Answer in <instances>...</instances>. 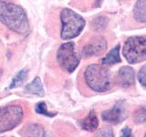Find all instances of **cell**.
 Masks as SVG:
<instances>
[{
  "mask_svg": "<svg viewBox=\"0 0 146 137\" xmlns=\"http://www.w3.org/2000/svg\"><path fill=\"white\" fill-rule=\"evenodd\" d=\"M0 20L9 29L17 34L26 35L29 32L27 14L17 4L0 0Z\"/></svg>",
  "mask_w": 146,
  "mask_h": 137,
  "instance_id": "6da1fadb",
  "label": "cell"
},
{
  "mask_svg": "<svg viewBox=\"0 0 146 137\" xmlns=\"http://www.w3.org/2000/svg\"><path fill=\"white\" fill-rule=\"evenodd\" d=\"M84 79L89 88L97 92L107 91L112 86L111 72L107 68L100 64H90L87 67Z\"/></svg>",
  "mask_w": 146,
  "mask_h": 137,
  "instance_id": "7a4b0ae2",
  "label": "cell"
},
{
  "mask_svg": "<svg viewBox=\"0 0 146 137\" xmlns=\"http://www.w3.org/2000/svg\"><path fill=\"white\" fill-rule=\"evenodd\" d=\"M61 32L63 39H72L79 36L83 30L86 21L80 15L68 8H64L60 12Z\"/></svg>",
  "mask_w": 146,
  "mask_h": 137,
  "instance_id": "3957f363",
  "label": "cell"
},
{
  "mask_svg": "<svg viewBox=\"0 0 146 137\" xmlns=\"http://www.w3.org/2000/svg\"><path fill=\"white\" fill-rule=\"evenodd\" d=\"M125 59L130 64L146 61V37L132 36L127 39L122 49Z\"/></svg>",
  "mask_w": 146,
  "mask_h": 137,
  "instance_id": "277c9868",
  "label": "cell"
},
{
  "mask_svg": "<svg viewBox=\"0 0 146 137\" xmlns=\"http://www.w3.org/2000/svg\"><path fill=\"white\" fill-rule=\"evenodd\" d=\"M57 61L64 70L68 73L74 71L80 61V55L76 50L75 44L73 42L61 44L57 52Z\"/></svg>",
  "mask_w": 146,
  "mask_h": 137,
  "instance_id": "5b68a950",
  "label": "cell"
},
{
  "mask_svg": "<svg viewBox=\"0 0 146 137\" xmlns=\"http://www.w3.org/2000/svg\"><path fill=\"white\" fill-rule=\"evenodd\" d=\"M24 112L19 105H7L0 107V134L8 132L21 122Z\"/></svg>",
  "mask_w": 146,
  "mask_h": 137,
  "instance_id": "8992f818",
  "label": "cell"
},
{
  "mask_svg": "<svg viewBox=\"0 0 146 137\" xmlns=\"http://www.w3.org/2000/svg\"><path fill=\"white\" fill-rule=\"evenodd\" d=\"M127 117V108L124 100H118L113 107L102 113V118L104 122L111 124H119Z\"/></svg>",
  "mask_w": 146,
  "mask_h": 137,
  "instance_id": "52a82bcc",
  "label": "cell"
},
{
  "mask_svg": "<svg viewBox=\"0 0 146 137\" xmlns=\"http://www.w3.org/2000/svg\"><path fill=\"white\" fill-rule=\"evenodd\" d=\"M107 49V41L103 37H96L87 43L83 49L82 55L85 58H90L94 56H99L102 54Z\"/></svg>",
  "mask_w": 146,
  "mask_h": 137,
  "instance_id": "ba28073f",
  "label": "cell"
},
{
  "mask_svg": "<svg viewBox=\"0 0 146 137\" xmlns=\"http://www.w3.org/2000/svg\"><path fill=\"white\" fill-rule=\"evenodd\" d=\"M118 81L123 88H130L135 84V72L130 66L121 67L118 72Z\"/></svg>",
  "mask_w": 146,
  "mask_h": 137,
  "instance_id": "9c48e42d",
  "label": "cell"
},
{
  "mask_svg": "<svg viewBox=\"0 0 146 137\" xmlns=\"http://www.w3.org/2000/svg\"><path fill=\"white\" fill-rule=\"evenodd\" d=\"M79 125L83 130L88 132H93L97 130L99 126V120L94 110H91L85 118L79 121Z\"/></svg>",
  "mask_w": 146,
  "mask_h": 137,
  "instance_id": "30bf717a",
  "label": "cell"
},
{
  "mask_svg": "<svg viewBox=\"0 0 146 137\" xmlns=\"http://www.w3.org/2000/svg\"><path fill=\"white\" fill-rule=\"evenodd\" d=\"M18 134L21 137H43L45 132L41 125L36 123H29L23 126Z\"/></svg>",
  "mask_w": 146,
  "mask_h": 137,
  "instance_id": "8fae6325",
  "label": "cell"
},
{
  "mask_svg": "<svg viewBox=\"0 0 146 137\" xmlns=\"http://www.w3.org/2000/svg\"><path fill=\"white\" fill-rule=\"evenodd\" d=\"M25 92L29 94H35L39 97H43L45 95V90L43 88V84L39 77H36L30 83L27 84L25 87Z\"/></svg>",
  "mask_w": 146,
  "mask_h": 137,
  "instance_id": "7c38bea8",
  "label": "cell"
},
{
  "mask_svg": "<svg viewBox=\"0 0 146 137\" xmlns=\"http://www.w3.org/2000/svg\"><path fill=\"white\" fill-rule=\"evenodd\" d=\"M121 61V59L120 55V44H118L112 49L110 50V52L102 59V65L105 66H111L114 64L120 63Z\"/></svg>",
  "mask_w": 146,
  "mask_h": 137,
  "instance_id": "4fadbf2b",
  "label": "cell"
},
{
  "mask_svg": "<svg viewBox=\"0 0 146 137\" xmlns=\"http://www.w3.org/2000/svg\"><path fill=\"white\" fill-rule=\"evenodd\" d=\"M133 18L140 23H146V0L137 1L133 7Z\"/></svg>",
  "mask_w": 146,
  "mask_h": 137,
  "instance_id": "5bb4252c",
  "label": "cell"
},
{
  "mask_svg": "<svg viewBox=\"0 0 146 137\" xmlns=\"http://www.w3.org/2000/svg\"><path fill=\"white\" fill-rule=\"evenodd\" d=\"M27 74H29V70H27V68H23V70H21L15 77L13 78V80L10 82V85H9V89H15L17 87L20 86L27 79Z\"/></svg>",
  "mask_w": 146,
  "mask_h": 137,
  "instance_id": "9a60e30c",
  "label": "cell"
},
{
  "mask_svg": "<svg viewBox=\"0 0 146 137\" xmlns=\"http://www.w3.org/2000/svg\"><path fill=\"white\" fill-rule=\"evenodd\" d=\"M132 119L136 124H141V123L146 122V106L137 108L132 114Z\"/></svg>",
  "mask_w": 146,
  "mask_h": 137,
  "instance_id": "2e32d148",
  "label": "cell"
},
{
  "mask_svg": "<svg viewBox=\"0 0 146 137\" xmlns=\"http://www.w3.org/2000/svg\"><path fill=\"white\" fill-rule=\"evenodd\" d=\"M35 112L38 114H41V115L47 116V117H54L57 115L56 112H51L48 110L47 104H46L44 102H39L36 104L35 106Z\"/></svg>",
  "mask_w": 146,
  "mask_h": 137,
  "instance_id": "e0dca14e",
  "label": "cell"
},
{
  "mask_svg": "<svg viewBox=\"0 0 146 137\" xmlns=\"http://www.w3.org/2000/svg\"><path fill=\"white\" fill-rule=\"evenodd\" d=\"M108 24V19L106 17L104 16H100L98 17H96L95 19L92 21L91 25H92V27L95 30H102L106 27Z\"/></svg>",
  "mask_w": 146,
  "mask_h": 137,
  "instance_id": "ac0fdd59",
  "label": "cell"
},
{
  "mask_svg": "<svg viewBox=\"0 0 146 137\" xmlns=\"http://www.w3.org/2000/svg\"><path fill=\"white\" fill-rule=\"evenodd\" d=\"M95 137H114V134L111 128L104 127L96 134Z\"/></svg>",
  "mask_w": 146,
  "mask_h": 137,
  "instance_id": "d6986e66",
  "label": "cell"
},
{
  "mask_svg": "<svg viewBox=\"0 0 146 137\" xmlns=\"http://www.w3.org/2000/svg\"><path fill=\"white\" fill-rule=\"evenodd\" d=\"M138 80L140 83L146 88V65L143 66L138 72Z\"/></svg>",
  "mask_w": 146,
  "mask_h": 137,
  "instance_id": "ffe728a7",
  "label": "cell"
},
{
  "mask_svg": "<svg viewBox=\"0 0 146 137\" xmlns=\"http://www.w3.org/2000/svg\"><path fill=\"white\" fill-rule=\"evenodd\" d=\"M120 137H134V136H133V134H132V131L130 129L129 127L126 126L121 131Z\"/></svg>",
  "mask_w": 146,
  "mask_h": 137,
  "instance_id": "44dd1931",
  "label": "cell"
},
{
  "mask_svg": "<svg viewBox=\"0 0 146 137\" xmlns=\"http://www.w3.org/2000/svg\"><path fill=\"white\" fill-rule=\"evenodd\" d=\"M43 137H53L52 135H50V134H44Z\"/></svg>",
  "mask_w": 146,
  "mask_h": 137,
  "instance_id": "7402d4cb",
  "label": "cell"
},
{
  "mask_svg": "<svg viewBox=\"0 0 146 137\" xmlns=\"http://www.w3.org/2000/svg\"><path fill=\"white\" fill-rule=\"evenodd\" d=\"M2 73H3L2 70H0V77H1V76H2Z\"/></svg>",
  "mask_w": 146,
  "mask_h": 137,
  "instance_id": "603a6c76",
  "label": "cell"
},
{
  "mask_svg": "<svg viewBox=\"0 0 146 137\" xmlns=\"http://www.w3.org/2000/svg\"><path fill=\"white\" fill-rule=\"evenodd\" d=\"M144 137H146V132H145V135H144Z\"/></svg>",
  "mask_w": 146,
  "mask_h": 137,
  "instance_id": "cb8c5ba5",
  "label": "cell"
}]
</instances>
